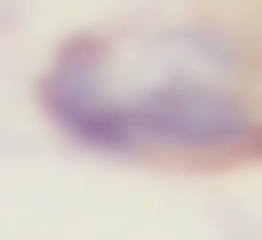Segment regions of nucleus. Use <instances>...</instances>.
<instances>
[{"label":"nucleus","mask_w":262,"mask_h":240,"mask_svg":"<svg viewBox=\"0 0 262 240\" xmlns=\"http://www.w3.org/2000/svg\"><path fill=\"white\" fill-rule=\"evenodd\" d=\"M255 60L217 23H158L75 38L53 53L38 98L68 143L113 158H232L262 135Z\"/></svg>","instance_id":"obj_1"}]
</instances>
